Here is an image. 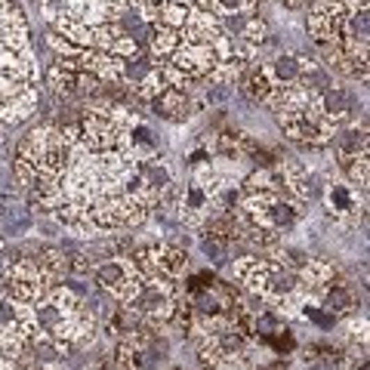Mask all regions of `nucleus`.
Instances as JSON below:
<instances>
[{
    "label": "nucleus",
    "instance_id": "1",
    "mask_svg": "<svg viewBox=\"0 0 370 370\" xmlns=\"http://www.w3.org/2000/svg\"><path fill=\"white\" fill-rule=\"evenodd\" d=\"M346 3L343 0H315L309 13V34L315 44H337L346 31Z\"/></svg>",
    "mask_w": 370,
    "mask_h": 370
},
{
    "label": "nucleus",
    "instance_id": "2",
    "mask_svg": "<svg viewBox=\"0 0 370 370\" xmlns=\"http://www.w3.org/2000/svg\"><path fill=\"white\" fill-rule=\"evenodd\" d=\"M154 115L167 118V120H185L191 115V102H188V92L167 87L154 99Z\"/></svg>",
    "mask_w": 370,
    "mask_h": 370
},
{
    "label": "nucleus",
    "instance_id": "3",
    "mask_svg": "<svg viewBox=\"0 0 370 370\" xmlns=\"http://www.w3.org/2000/svg\"><path fill=\"white\" fill-rule=\"evenodd\" d=\"M244 92H247L250 99L268 102V99H272V92H275V81H272V74H268V68L253 65L250 71H247V77H244Z\"/></svg>",
    "mask_w": 370,
    "mask_h": 370
},
{
    "label": "nucleus",
    "instance_id": "4",
    "mask_svg": "<svg viewBox=\"0 0 370 370\" xmlns=\"http://www.w3.org/2000/svg\"><path fill=\"white\" fill-rule=\"evenodd\" d=\"M268 74H272V81L278 83H296L300 77L305 74V65H303V59L300 56H290V53H281L278 59L272 62V68H268Z\"/></svg>",
    "mask_w": 370,
    "mask_h": 370
},
{
    "label": "nucleus",
    "instance_id": "5",
    "mask_svg": "<svg viewBox=\"0 0 370 370\" xmlns=\"http://www.w3.org/2000/svg\"><path fill=\"white\" fill-rule=\"evenodd\" d=\"M56 25H59L62 38H68V44H71V47H77V49L92 47V28H90V25L77 22V19H68V16H62Z\"/></svg>",
    "mask_w": 370,
    "mask_h": 370
},
{
    "label": "nucleus",
    "instance_id": "6",
    "mask_svg": "<svg viewBox=\"0 0 370 370\" xmlns=\"http://www.w3.org/2000/svg\"><path fill=\"white\" fill-rule=\"evenodd\" d=\"M324 309L330 312V315H337V312H348V309H352V293H348L343 284H330V287L324 290Z\"/></svg>",
    "mask_w": 370,
    "mask_h": 370
},
{
    "label": "nucleus",
    "instance_id": "7",
    "mask_svg": "<svg viewBox=\"0 0 370 370\" xmlns=\"http://www.w3.org/2000/svg\"><path fill=\"white\" fill-rule=\"evenodd\" d=\"M152 49L154 53H173L176 47H179V31L176 28H167V25H158V28H152Z\"/></svg>",
    "mask_w": 370,
    "mask_h": 370
},
{
    "label": "nucleus",
    "instance_id": "8",
    "mask_svg": "<svg viewBox=\"0 0 370 370\" xmlns=\"http://www.w3.org/2000/svg\"><path fill=\"white\" fill-rule=\"evenodd\" d=\"M327 201H330V207L337 213L355 210V198H352V191H348V185H343V182H333L330 188H327Z\"/></svg>",
    "mask_w": 370,
    "mask_h": 370
},
{
    "label": "nucleus",
    "instance_id": "9",
    "mask_svg": "<svg viewBox=\"0 0 370 370\" xmlns=\"http://www.w3.org/2000/svg\"><path fill=\"white\" fill-rule=\"evenodd\" d=\"M115 367L118 370H139L142 367V352L130 343H120L115 348Z\"/></svg>",
    "mask_w": 370,
    "mask_h": 370
},
{
    "label": "nucleus",
    "instance_id": "10",
    "mask_svg": "<svg viewBox=\"0 0 370 370\" xmlns=\"http://www.w3.org/2000/svg\"><path fill=\"white\" fill-rule=\"evenodd\" d=\"M201 250H204V256H207L210 262H216V266H223V262L229 259V244H225V241H219V238H207L201 244Z\"/></svg>",
    "mask_w": 370,
    "mask_h": 370
},
{
    "label": "nucleus",
    "instance_id": "11",
    "mask_svg": "<svg viewBox=\"0 0 370 370\" xmlns=\"http://www.w3.org/2000/svg\"><path fill=\"white\" fill-rule=\"evenodd\" d=\"M303 315L309 318V321L321 324V327H333V315H330V312H321V309H305Z\"/></svg>",
    "mask_w": 370,
    "mask_h": 370
},
{
    "label": "nucleus",
    "instance_id": "12",
    "mask_svg": "<svg viewBox=\"0 0 370 370\" xmlns=\"http://www.w3.org/2000/svg\"><path fill=\"white\" fill-rule=\"evenodd\" d=\"M232 87H225V83H216V90H207V102H225L229 99Z\"/></svg>",
    "mask_w": 370,
    "mask_h": 370
},
{
    "label": "nucleus",
    "instance_id": "13",
    "mask_svg": "<svg viewBox=\"0 0 370 370\" xmlns=\"http://www.w3.org/2000/svg\"><path fill=\"white\" fill-rule=\"evenodd\" d=\"M278 3H281L284 10H303V6L309 3V0H278Z\"/></svg>",
    "mask_w": 370,
    "mask_h": 370
},
{
    "label": "nucleus",
    "instance_id": "14",
    "mask_svg": "<svg viewBox=\"0 0 370 370\" xmlns=\"http://www.w3.org/2000/svg\"><path fill=\"white\" fill-rule=\"evenodd\" d=\"M358 370H370V367H367V361H361V367H358Z\"/></svg>",
    "mask_w": 370,
    "mask_h": 370
},
{
    "label": "nucleus",
    "instance_id": "15",
    "mask_svg": "<svg viewBox=\"0 0 370 370\" xmlns=\"http://www.w3.org/2000/svg\"><path fill=\"white\" fill-rule=\"evenodd\" d=\"M176 3H182V6H185V0H176Z\"/></svg>",
    "mask_w": 370,
    "mask_h": 370
},
{
    "label": "nucleus",
    "instance_id": "16",
    "mask_svg": "<svg viewBox=\"0 0 370 370\" xmlns=\"http://www.w3.org/2000/svg\"><path fill=\"white\" fill-rule=\"evenodd\" d=\"M0 250H3V241H0Z\"/></svg>",
    "mask_w": 370,
    "mask_h": 370
}]
</instances>
